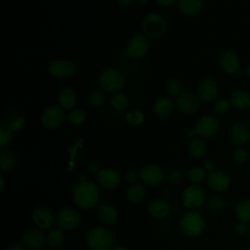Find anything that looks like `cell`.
Here are the masks:
<instances>
[{
	"label": "cell",
	"instance_id": "1",
	"mask_svg": "<svg viewBox=\"0 0 250 250\" xmlns=\"http://www.w3.org/2000/svg\"><path fill=\"white\" fill-rule=\"evenodd\" d=\"M100 198V191L97 185L91 181L81 182L73 191V200L82 209L95 207Z\"/></svg>",
	"mask_w": 250,
	"mask_h": 250
},
{
	"label": "cell",
	"instance_id": "2",
	"mask_svg": "<svg viewBox=\"0 0 250 250\" xmlns=\"http://www.w3.org/2000/svg\"><path fill=\"white\" fill-rule=\"evenodd\" d=\"M86 241L92 250H108L114 242V234L107 228L96 227L88 230Z\"/></svg>",
	"mask_w": 250,
	"mask_h": 250
},
{
	"label": "cell",
	"instance_id": "3",
	"mask_svg": "<svg viewBox=\"0 0 250 250\" xmlns=\"http://www.w3.org/2000/svg\"><path fill=\"white\" fill-rule=\"evenodd\" d=\"M99 83L104 91L114 94L119 92L124 86L125 77L119 69L109 66L100 73Z\"/></svg>",
	"mask_w": 250,
	"mask_h": 250
},
{
	"label": "cell",
	"instance_id": "4",
	"mask_svg": "<svg viewBox=\"0 0 250 250\" xmlns=\"http://www.w3.org/2000/svg\"><path fill=\"white\" fill-rule=\"evenodd\" d=\"M144 34L152 39H158L165 35L167 30V22L165 19L156 13L146 15L142 21Z\"/></svg>",
	"mask_w": 250,
	"mask_h": 250
},
{
	"label": "cell",
	"instance_id": "5",
	"mask_svg": "<svg viewBox=\"0 0 250 250\" xmlns=\"http://www.w3.org/2000/svg\"><path fill=\"white\" fill-rule=\"evenodd\" d=\"M180 229L185 234L198 236L205 229V220L199 213L194 211L184 213L180 219Z\"/></svg>",
	"mask_w": 250,
	"mask_h": 250
},
{
	"label": "cell",
	"instance_id": "6",
	"mask_svg": "<svg viewBox=\"0 0 250 250\" xmlns=\"http://www.w3.org/2000/svg\"><path fill=\"white\" fill-rule=\"evenodd\" d=\"M149 49L148 38L145 34L133 35L126 46V53L129 57L134 59H141L147 53Z\"/></svg>",
	"mask_w": 250,
	"mask_h": 250
},
{
	"label": "cell",
	"instance_id": "7",
	"mask_svg": "<svg viewBox=\"0 0 250 250\" xmlns=\"http://www.w3.org/2000/svg\"><path fill=\"white\" fill-rule=\"evenodd\" d=\"M80 214L72 208H65L57 214L56 224L60 229L70 230L78 227L80 223Z\"/></svg>",
	"mask_w": 250,
	"mask_h": 250
},
{
	"label": "cell",
	"instance_id": "8",
	"mask_svg": "<svg viewBox=\"0 0 250 250\" xmlns=\"http://www.w3.org/2000/svg\"><path fill=\"white\" fill-rule=\"evenodd\" d=\"M65 119L63 109L57 105L46 107L41 114V122L47 128H57L61 126Z\"/></svg>",
	"mask_w": 250,
	"mask_h": 250
},
{
	"label": "cell",
	"instance_id": "9",
	"mask_svg": "<svg viewBox=\"0 0 250 250\" xmlns=\"http://www.w3.org/2000/svg\"><path fill=\"white\" fill-rule=\"evenodd\" d=\"M182 200L184 205L188 208H199L204 203V192L195 185L188 186L182 192Z\"/></svg>",
	"mask_w": 250,
	"mask_h": 250
},
{
	"label": "cell",
	"instance_id": "10",
	"mask_svg": "<svg viewBox=\"0 0 250 250\" xmlns=\"http://www.w3.org/2000/svg\"><path fill=\"white\" fill-rule=\"evenodd\" d=\"M175 106L184 114H192L199 107V100L191 93H182L176 97Z\"/></svg>",
	"mask_w": 250,
	"mask_h": 250
},
{
	"label": "cell",
	"instance_id": "11",
	"mask_svg": "<svg viewBox=\"0 0 250 250\" xmlns=\"http://www.w3.org/2000/svg\"><path fill=\"white\" fill-rule=\"evenodd\" d=\"M51 74L58 78H67L74 75L76 71L75 64L66 59L54 60L49 66Z\"/></svg>",
	"mask_w": 250,
	"mask_h": 250
},
{
	"label": "cell",
	"instance_id": "12",
	"mask_svg": "<svg viewBox=\"0 0 250 250\" xmlns=\"http://www.w3.org/2000/svg\"><path fill=\"white\" fill-rule=\"evenodd\" d=\"M219 64L222 70L229 74H236L239 75L240 72L238 70L239 59L237 54L230 49L224 50L219 58Z\"/></svg>",
	"mask_w": 250,
	"mask_h": 250
},
{
	"label": "cell",
	"instance_id": "13",
	"mask_svg": "<svg viewBox=\"0 0 250 250\" xmlns=\"http://www.w3.org/2000/svg\"><path fill=\"white\" fill-rule=\"evenodd\" d=\"M219 129L218 120L212 115H204L198 119L195 124L194 130L196 135L203 138H209L217 133Z\"/></svg>",
	"mask_w": 250,
	"mask_h": 250
},
{
	"label": "cell",
	"instance_id": "14",
	"mask_svg": "<svg viewBox=\"0 0 250 250\" xmlns=\"http://www.w3.org/2000/svg\"><path fill=\"white\" fill-rule=\"evenodd\" d=\"M164 177V172L160 166L154 163L145 165L140 171V178L147 185L159 184Z\"/></svg>",
	"mask_w": 250,
	"mask_h": 250
},
{
	"label": "cell",
	"instance_id": "15",
	"mask_svg": "<svg viewBox=\"0 0 250 250\" xmlns=\"http://www.w3.org/2000/svg\"><path fill=\"white\" fill-rule=\"evenodd\" d=\"M209 188L216 191H224L230 186V177L224 171L214 170L207 177Z\"/></svg>",
	"mask_w": 250,
	"mask_h": 250
},
{
	"label": "cell",
	"instance_id": "16",
	"mask_svg": "<svg viewBox=\"0 0 250 250\" xmlns=\"http://www.w3.org/2000/svg\"><path fill=\"white\" fill-rule=\"evenodd\" d=\"M97 181L99 185L104 188L112 189L118 187L121 178L120 175L113 169H102L97 173Z\"/></svg>",
	"mask_w": 250,
	"mask_h": 250
},
{
	"label": "cell",
	"instance_id": "17",
	"mask_svg": "<svg viewBox=\"0 0 250 250\" xmlns=\"http://www.w3.org/2000/svg\"><path fill=\"white\" fill-rule=\"evenodd\" d=\"M219 88L218 84L213 79H204L200 82L198 87V93L201 100L206 103H210L214 101L218 96Z\"/></svg>",
	"mask_w": 250,
	"mask_h": 250
},
{
	"label": "cell",
	"instance_id": "18",
	"mask_svg": "<svg viewBox=\"0 0 250 250\" xmlns=\"http://www.w3.org/2000/svg\"><path fill=\"white\" fill-rule=\"evenodd\" d=\"M46 236L39 229H28L22 235V243L26 248L38 249L44 245Z\"/></svg>",
	"mask_w": 250,
	"mask_h": 250
},
{
	"label": "cell",
	"instance_id": "19",
	"mask_svg": "<svg viewBox=\"0 0 250 250\" xmlns=\"http://www.w3.org/2000/svg\"><path fill=\"white\" fill-rule=\"evenodd\" d=\"M34 224L41 229H49L54 223V217L51 211L45 207H37L32 212Z\"/></svg>",
	"mask_w": 250,
	"mask_h": 250
},
{
	"label": "cell",
	"instance_id": "20",
	"mask_svg": "<svg viewBox=\"0 0 250 250\" xmlns=\"http://www.w3.org/2000/svg\"><path fill=\"white\" fill-rule=\"evenodd\" d=\"M58 102L62 108L72 109L77 103L76 92L70 87H63L58 94Z\"/></svg>",
	"mask_w": 250,
	"mask_h": 250
},
{
	"label": "cell",
	"instance_id": "21",
	"mask_svg": "<svg viewBox=\"0 0 250 250\" xmlns=\"http://www.w3.org/2000/svg\"><path fill=\"white\" fill-rule=\"evenodd\" d=\"M229 135L233 143L238 146L246 144L250 138V132L248 127L241 122H236L231 126L229 130Z\"/></svg>",
	"mask_w": 250,
	"mask_h": 250
},
{
	"label": "cell",
	"instance_id": "22",
	"mask_svg": "<svg viewBox=\"0 0 250 250\" xmlns=\"http://www.w3.org/2000/svg\"><path fill=\"white\" fill-rule=\"evenodd\" d=\"M203 7V0H178V9L183 15L192 17L197 15Z\"/></svg>",
	"mask_w": 250,
	"mask_h": 250
},
{
	"label": "cell",
	"instance_id": "23",
	"mask_svg": "<svg viewBox=\"0 0 250 250\" xmlns=\"http://www.w3.org/2000/svg\"><path fill=\"white\" fill-rule=\"evenodd\" d=\"M175 106V103L168 97H160L153 104V111L160 117L168 116L172 113Z\"/></svg>",
	"mask_w": 250,
	"mask_h": 250
},
{
	"label": "cell",
	"instance_id": "24",
	"mask_svg": "<svg viewBox=\"0 0 250 250\" xmlns=\"http://www.w3.org/2000/svg\"><path fill=\"white\" fill-rule=\"evenodd\" d=\"M230 104L239 110L250 107V94L244 90H235L230 96Z\"/></svg>",
	"mask_w": 250,
	"mask_h": 250
},
{
	"label": "cell",
	"instance_id": "25",
	"mask_svg": "<svg viewBox=\"0 0 250 250\" xmlns=\"http://www.w3.org/2000/svg\"><path fill=\"white\" fill-rule=\"evenodd\" d=\"M148 212L153 218L162 219L170 212V204L163 199H156L150 203Z\"/></svg>",
	"mask_w": 250,
	"mask_h": 250
},
{
	"label": "cell",
	"instance_id": "26",
	"mask_svg": "<svg viewBox=\"0 0 250 250\" xmlns=\"http://www.w3.org/2000/svg\"><path fill=\"white\" fill-rule=\"evenodd\" d=\"M99 217L103 223L113 225L117 220V211L111 204L104 203L99 208Z\"/></svg>",
	"mask_w": 250,
	"mask_h": 250
},
{
	"label": "cell",
	"instance_id": "27",
	"mask_svg": "<svg viewBox=\"0 0 250 250\" xmlns=\"http://www.w3.org/2000/svg\"><path fill=\"white\" fill-rule=\"evenodd\" d=\"M146 195L145 187L142 184H134L132 185L127 191V197L130 202L137 204L141 202Z\"/></svg>",
	"mask_w": 250,
	"mask_h": 250
},
{
	"label": "cell",
	"instance_id": "28",
	"mask_svg": "<svg viewBox=\"0 0 250 250\" xmlns=\"http://www.w3.org/2000/svg\"><path fill=\"white\" fill-rule=\"evenodd\" d=\"M235 213L241 222L250 223V199L239 201L235 207Z\"/></svg>",
	"mask_w": 250,
	"mask_h": 250
},
{
	"label": "cell",
	"instance_id": "29",
	"mask_svg": "<svg viewBox=\"0 0 250 250\" xmlns=\"http://www.w3.org/2000/svg\"><path fill=\"white\" fill-rule=\"evenodd\" d=\"M188 148L192 156L201 157L206 151V145L203 140L199 138H192L188 145Z\"/></svg>",
	"mask_w": 250,
	"mask_h": 250
},
{
	"label": "cell",
	"instance_id": "30",
	"mask_svg": "<svg viewBox=\"0 0 250 250\" xmlns=\"http://www.w3.org/2000/svg\"><path fill=\"white\" fill-rule=\"evenodd\" d=\"M17 164V156L12 151H4L0 156V168L6 172L12 170Z\"/></svg>",
	"mask_w": 250,
	"mask_h": 250
},
{
	"label": "cell",
	"instance_id": "31",
	"mask_svg": "<svg viewBox=\"0 0 250 250\" xmlns=\"http://www.w3.org/2000/svg\"><path fill=\"white\" fill-rule=\"evenodd\" d=\"M128 103H129V101H128L127 96L120 92L114 93L112 95V97L110 98V105L113 109H115L117 111L124 110L127 107Z\"/></svg>",
	"mask_w": 250,
	"mask_h": 250
},
{
	"label": "cell",
	"instance_id": "32",
	"mask_svg": "<svg viewBox=\"0 0 250 250\" xmlns=\"http://www.w3.org/2000/svg\"><path fill=\"white\" fill-rule=\"evenodd\" d=\"M66 119L72 125H80L85 121L86 113L80 108H74L66 115Z\"/></svg>",
	"mask_w": 250,
	"mask_h": 250
},
{
	"label": "cell",
	"instance_id": "33",
	"mask_svg": "<svg viewBox=\"0 0 250 250\" xmlns=\"http://www.w3.org/2000/svg\"><path fill=\"white\" fill-rule=\"evenodd\" d=\"M88 101L92 106L101 107L105 103V97L101 91L94 90L90 93V95L88 97Z\"/></svg>",
	"mask_w": 250,
	"mask_h": 250
},
{
	"label": "cell",
	"instance_id": "34",
	"mask_svg": "<svg viewBox=\"0 0 250 250\" xmlns=\"http://www.w3.org/2000/svg\"><path fill=\"white\" fill-rule=\"evenodd\" d=\"M165 89L168 94L172 96H178L181 94L182 91V84L180 80L176 78H170L165 83Z\"/></svg>",
	"mask_w": 250,
	"mask_h": 250
},
{
	"label": "cell",
	"instance_id": "35",
	"mask_svg": "<svg viewBox=\"0 0 250 250\" xmlns=\"http://www.w3.org/2000/svg\"><path fill=\"white\" fill-rule=\"evenodd\" d=\"M13 138V131L10 129L9 126L4 124L0 125V146L5 147L7 146Z\"/></svg>",
	"mask_w": 250,
	"mask_h": 250
},
{
	"label": "cell",
	"instance_id": "36",
	"mask_svg": "<svg viewBox=\"0 0 250 250\" xmlns=\"http://www.w3.org/2000/svg\"><path fill=\"white\" fill-rule=\"evenodd\" d=\"M188 179L190 182L194 183V184H199L201 182H203V180L205 179V171L201 168V167H192L191 169H189L188 171Z\"/></svg>",
	"mask_w": 250,
	"mask_h": 250
},
{
	"label": "cell",
	"instance_id": "37",
	"mask_svg": "<svg viewBox=\"0 0 250 250\" xmlns=\"http://www.w3.org/2000/svg\"><path fill=\"white\" fill-rule=\"evenodd\" d=\"M125 119L127 121V123H129L130 125H140L144 122L145 120V116L143 114V112L139 111V110H131L129 112H127Z\"/></svg>",
	"mask_w": 250,
	"mask_h": 250
},
{
	"label": "cell",
	"instance_id": "38",
	"mask_svg": "<svg viewBox=\"0 0 250 250\" xmlns=\"http://www.w3.org/2000/svg\"><path fill=\"white\" fill-rule=\"evenodd\" d=\"M225 199L220 195H213L209 198L207 202V206L211 211L218 212L221 211L225 207Z\"/></svg>",
	"mask_w": 250,
	"mask_h": 250
},
{
	"label": "cell",
	"instance_id": "39",
	"mask_svg": "<svg viewBox=\"0 0 250 250\" xmlns=\"http://www.w3.org/2000/svg\"><path fill=\"white\" fill-rule=\"evenodd\" d=\"M63 238H64V236H63L62 229H54L48 235V243L53 247H57L62 244V242L63 241Z\"/></svg>",
	"mask_w": 250,
	"mask_h": 250
},
{
	"label": "cell",
	"instance_id": "40",
	"mask_svg": "<svg viewBox=\"0 0 250 250\" xmlns=\"http://www.w3.org/2000/svg\"><path fill=\"white\" fill-rule=\"evenodd\" d=\"M229 106H230V102H229L226 99H220L214 104V111L218 114H224L227 111H229Z\"/></svg>",
	"mask_w": 250,
	"mask_h": 250
},
{
	"label": "cell",
	"instance_id": "41",
	"mask_svg": "<svg viewBox=\"0 0 250 250\" xmlns=\"http://www.w3.org/2000/svg\"><path fill=\"white\" fill-rule=\"evenodd\" d=\"M25 124V120L21 116H16L10 120L9 127L13 132H18L23 128Z\"/></svg>",
	"mask_w": 250,
	"mask_h": 250
},
{
	"label": "cell",
	"instance_id": "42",
	"mask_svg": "<svg viewBox=\"0 0 250 250\" xmlns=\"http://www.w3.org/2000/svg\"><path fill=\"white\" fill-rule=\"evenodd\" d=\"M247 158H248V153L245 149L238 147L233 151V159L236 163L242 164L247 160Z\"/></svg>",
	"mask_w": 250,
	"mask_h": 250
},
{
	"label": "cell",
	"instance_id": "43",
	"mask_svg": "<svg viewBox=\"0 0 250 250\" xmlns=\"http://www.w3.org/2000/svg\"><path fill=\"white\" fill-rule=\"evenodd\" d=\"M183 179V173L180 170L173 169L169 173V181L172 184H178L182 181Z\"/></svg>",
	"mask_w": 250,
	"mask_h": 250
},
{
	"label": "cell",
	"instance_id": "44",
	"mask_svg": "<svg viewBox=\"0 0 250 250\" xmlns=\"http://www.w3.org/2000/svg\"><path fill=\"white\" fill-rule=\"evenodd\" d=\"M140 177V173L136 172L135 170H131L129 172H127V174L125 175V178L128 182L130 183H133V182H136L138 180V178Z\"/></svg>",
	"mask_w": 250,
	"mask_h": 250
},
{
	"label": "cell",
	"instance_id": "45",
	"mask_svg": "<svg viewBox=\"0 0 250 250\" xmlns=\"http://www.w3.org/2000/svg\"><path fill=\"white\" fill-rule=\"evenodd\" d=\"M235 231L239 235H243L247 231V224L244 222H240L235 226Z\"/></svg>",
	"mask_w": 250,
	"mask_h": 250
},
{
	"label": "cell",
	"instance_id": "46",
	"mask_svg": "<svg viewBox=\"0 0 250 250\" xmlns=\"http://www.w3.org/2000/svg\"><path fill=\"white\" fill-rule=\"evenodd\" d=\"M155 1H156L157 5L162 8H168L176 2V0H155Z\"/></svg>",
	"mask_w": 250,
	"mask_h": 250
},
{
	"label": "cell",
	"instance_id": "47",
	"mask_svg": "<svg viewBox=\"0 0 250 250\" xmlns=\"http://www.w3.org/2000/svg\"><path fill=\"white\" fill-rule=\"evenodd\" d=\"M7 250H23V246L20 243H12L8 246Z\"/></svg>",
	"mask_w": 250,
	"mask_h": 250
},
{
	"label": "cell",
	"instance_id": "48",
	"mask_svg": "<svg viewBox=\"0 0 250 250\" xmlns=\"http://www.w3.org/2000/svg\"><path fill=\"white\" fill-rule=\"evenodd\" d=\"M204 168H205V170H206V171H208L209 173H210V172H212V171H214V170H213V169H214L213 162H212V161H210V160L205 161V163H204Z\"/></svg>",
	"mask_w": 250,
	"mask_h": 250
},
{
	"label": "cell",
	"instance_id": "49",
	"mask_svg": "<svg viewBox=\"0 0 250 250\" xmlns=\"http://www.w3.org/2000/svg\"><path fill=\"white\" fill-rule=\"evenodd\" d=\"M89 169L92 171V172H97L98 173V167H97V165L95 164V163H90L89 164Z\"/></svg>",
	"mask_w": 250,
	"mask_h": 250
},
{
	"label": "cell",
	"instance_id": "50",
	"mask_svg": "<svg viewBox=\"0 0 250 250\" xmlns=\"http://www.w3.org/2000/svg\"><path fill=\"white\" fill-rule=\"evenodd\" d=\"M116 1L121 5H128V4H131L134 0H116Z\"/></svg>",
	"mask_w": 250,
	"mask_h": 250
},
{
	"label": "cell",
	"instance_id": "51",
	"mask_svg": "<svg viewBox=\"0 0 250 250\" xmlns=\"http://www.w3.org/2000/svg\"><path fill=\"white\" fill-rule=\"evenodd\" d=\"M195 135H196V132H195V130H194V129H190V130H188V136L189 138H191V139H192Z\"/></svg>",
	"mask_w": 250,
	"mask_h": 250
},
{
	"label": "cell",
	"instance_id": "52",
	"mask_svg": "<svg viewBox=\"0 0 250 250\" xmlns=\"http://www.w3.org/2000/svg\"><path fill=\"white\" fill-rule=\"evenodd\" d=\"M0 183H1V185H0V188H4V184H5V182H4V177L1 175L0 176Z\"/></svg>",
	"mask_w": 250,
	"mask_h": 250
},
{
	"label": "cell",
	"instance_id": "53",
	"mask_svg": "<svg viewBox=\"0 0 250 250\" xmlns=\"http://www.w3.org/2000/svg\"><path fill=\"white\" fill-rule=\"evenodd\" d=\"M112 250H127V249L124 247H121V246H117V247H114Z\"/></svg>",
	"mask_w": 250,
	"mask_h": 250
},
{
	"label": "cell",
	"instance_id": "54",
	"mask_svg": "<svg viewBox=\"0 0 250 250\" xmlns=\"http://www.w3.org/2000/svg\"><path fill=\"white\" fill-rule=\"evenodd\" d=\"M139 4H141V5H144V4H146V1L147 0H136Z\"/></svg>",
	"mask_w": 250,
	"mask_h": 250
},
{
	"label": "cell",
	"instance_id": "55",
	"mask_svg": "<svg viewBox=\"0 0 250 250\" xmlns=\"http://www.w3.org/2000/svg\"><path fill=\"white\" fill-rule=\"evenodd\" d=\"M247 74H248V76H249V78H250V64H249L248 69H247Z\"/></svg>",
	"mask_w": 250,
	"mask_h": 250
},
{
	"label": "cell",
	"instance_id": "56",
	"mask_svg": "<svg viewBox=\"0 0 250 250\" xmlns=\"http://www.w3.org/2000/svg\"><path fill=\"white\" fill-rule=\"evenodd\" d=\"M249 235H250V229H249Z\"/></svg>",
	"mask_w": 250,
	"mask_h": 250
},
{
	"label": "cell",
	"instance_id": "57",
	"mask_svg": "<svg viewBox=\"0 0 250 250\" xmlns=\"http://www.w3.org/2000/svg\"><path fill=\"white\" fill-rule=\"evenodd\" d=\"M248 250H250V247H249V249H248Z\"/></svg>",
	"mask_w": 250,
	"mask_h": 250
}]
</instances>
